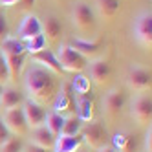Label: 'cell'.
Wrapping results in <instances>:
<instances>
[{
	"mask_svg": "<svg viewBox=\"0 0 152 152\" xmlns=\"http://www.w3.org/2000/svg\"><path fill=\"white\" fill-rule=\"evenodd\" d=\"M62 125H64V115H61L59 112H55V110H51V112H48L46 114V121H44V126L50 130V132L55 136V137H59L61 136V130H62Z\"/></svg>",
	"mask_w": 152,
	"mask_h": 152,
	"instance_id": "cell-25",
	"label": "cell"
},
{
	"mask_svg": "<svg viewBox=\"0 0 152 152\" xmlns=\"http://www.w3.org/2000/svg\"><path fill=\"white\" fill-rule=\"evenodd\" d=\"M57 59L61 62V66L64 72H72V73H81L88 68L90 61L84 59L79 51H75L70 44H61L57 50Z\"/></svg>",
	"mask_w": 152,
	"mask_h": 152,
	"instance_id": "cell-4",
	"label": "cell"
},
{
	"mask_svg": "<svg viewBox=\"0 0 152 152\" xmlns=\"http://www.w3.org/2000/svg\"><path fill=\"white\" fill-rule=\"evenodd\" d=\"M77 152H90V150H86V148H83V147H81V148H79Z\"/></svg>",
	"mask_w": 152,
	"mask_h": 152,
	"instance_id": "cell-38",
	"label": "cell"
},
{
	"mask_svg": "<svg viewBox=\"0 0 152 152\" xmlns=\"http://www.w3.org/2000/svg\"><path fill=\"white\" fill-rule=\"evenodd\" d=\"M0 51L4 57H15V55H24L26 53V42L20 40L18 37H6L0 40Z\"/></svg>",
	"mask_w": 152,
	"mask_h": 152,
	"instance_id": "cell-21",
	"label": "cell"
},
{
	"mask_svg": "<svg viewBox=\"0 0 152 152\" xmlns=\"http://www.w3.org/2000/svg\"><path fill=\"white\" fill-rule=\"evenodd\" d=\"M9 33V28H7V20H6V15L0 11V40H4L6 37H9L7 35Z\"/></svg>",
	"mask_w": 152,
	"mask_h": 152,
	"instance_id": "cell-31",
	"label": "cell"
},
{
	"mask_svg": "<svg viewBox=\"0 0 152 152\" xmlns=\"http://www.w3.org/2000/svg\"><path fill=\"white\" fill-rule=\"evenodd\" d=\"M125 103H126V95L121 88H112L110 92L106 94L104 97V104H103V110L106 114L108 119H115L121 115L123 108H125Z\"/></svg>",
	"mask_w": 152,
	"mask_h": 152,
	"instance_id": "cell-9",
	"label": "cell"
},
{
	"mask_svg": "<svg viewBox=\"0 0 152 152\" xmlns=\"http://www.w3.org/2000/svg\"><path fill=\"white\" fill-rule=\"evenodd\" d=\"M22 148H24L22 139L17 136H11L4 145H0V152H22Z\"/></svg>",
	"mask_w": 152,
	"mask_h": 152,
	"instance_id": "cell-29",
	"label": "cell"
},
{
	"mask_svg": "<svg viewBox=\"0 0 152 152\" xmlns=\"http://www.w3.org/2000/svg\"><path fill=\"white\" fill-rule=\"evenodd\" d=\"M126 84H128V88L132 90V92H136V94H147V92H150V84H152L150 70L134 64V66L128 70Z\"/></svg>",
	"mask_w": 152,
	"mask_h": 152,
	"instance_id": "cell-7",
	"label": "cell"
},
{
	"mask_svg": "<svg viewBox=\"0 0 152 152\" xmlns=\"http://www.w3.org/2000/svg\"><path fill=\"white\" fill-rule=\"evenodd\" d=\"M59 2H62V0H59Z\"/></svg>",
	"mask_w": 152,
	"mask_h": 152,
	"instance_id": "cell-40",
	"label": "cell"
},
{
	"mask_svg": "<svg viewBox=\"0 0 152 152\" xmlns=\"http://www.w3.org/2000/svg\"><path fill=\"white\" fill-rule=\"evenodd\" d=\"M31 59H33V62L35 64H40V66H44L46 70H50V72H53V73H62L64 70H62V66H61V62H59V59H57V55L53 53L51 50H42V51H39V53H35V55H31Z\"/></svg>",
	"mask_w": 152,
	"mask_h": 152,
	"instance_id": "cell-14",
	"label": "cell"
},
{
	"mask_svg": "<svg viewBox=\"0 0 152 152\" xmlns=\"http://www.w3.org/2000/svg\"><path fill=\"white\" fill-rule=\"evenodd\" d=\"M42 35L46 37L48 42H59L62 35V24L57 17L48 15L46 20L42 22Z\"/></svg>",
	"mask_w": 152,
	"mask_h": 152,
	"instance_id": "cell-20",
	"label": "cell"
},
{
	"mask_svg": "<svg viewBox=\"0 0 152 152\" xmlns=\"http://www.w3.org/2000/svg\"><path fill=\"white\" fill-rule=\"evenodd\" d=\"M95 152H117L112 145H108V147H103V148H99V150H95Z\"/></svg>",
	"mask_w": 152,
	"mask_h": 152,
	"instance_id": "cell-36",
	"label": "cell"
},
{
	"mask_svg": "<svg viewBox=\"0 0 152 152\" xmlns=\"http://www.w3.org/2000/svg\"><path fill=\"white\" fill-rule=\"evenodd\" d=\"M29 143H33L37 147H42V148H46V150H53V147H55V136H53L50 130L42 125V126H37L33 130H29Z\"/></svg>",
	"mask_w": 152,
	"mask_h": 152,
	"instance_id": "cell-15",
	"label": "cell"
},
{
	"mask_svg": "<svg viewBox=\"0 0 152 152\" xmlns=\"http://www.w3.org/2000/svg\"><path fill=\"white\" fill-rule=\"evenodd\" d=\"M83 121L77 117V114H70L64 117V125L61 130V136H79L83 130Z\"/></svg>",
	"mask_w": 152,
	"mask_h": 152,
	"instance_id": "cell-24",
	"label": "cell"
},
{
	"mask_svg": "<svg viewBox=\"0 0 152 152\" xmlns=\"http://www.w3.org/2000/svg\"><path fill=\"white\" fill-rule=\"evenodd\" d=\"M24 83H26V92L29 95V99L42 106L53 103L59 92V81L55 77V73L35 62L28 66Z\"/></svg>",
	"mask_w": 152,
	"mask_h": 152,
	"instance_id": "cell-1",
	"label": "cell"
},
{
	"mask_svg": "<svg viewBox=\"0 0 152 152\" xmlns=\"http://www.w3.org/2000/svg\"><path fill=\"white\" fill-rule=\"evenodd\" d=\"M2 121L7 126L9 134L17 136V137H22L29 132L28 123H26V117H24V110L22 106H17V108H9V110H4L2 114Z\"/></svg>",
	"mask_w": 152,
	"mask_h": 152,
	"instance_id": "cell-5",
	"label": "cell"
},
{
	"mask_svg": "<svg viewBox=\"0 0 152 152\" xmlns=\"http://www.w3.org/2000/svg\"><path fill=\"white\" fill-rule=\"evenodd\" d=\"M24 42H26V51L31 53V55H35V53H39L42 50H46V46H48V40H46V37L42 35V33L31 37V39H28Z\"/></svg>",
	"mask_w": 152,
	"mask_h": 152,
	"instance_id": "cell-27",
	"label": "cell"
},
{
	"mask_svg": "<svg viewBox=\"0 0 152 152\" xmlns=\"http://www.w3.org/2000/svg\"><path fill=\"white\" fill-rule=\"evenodd\" d=\"M42 33V22H40V18L37 15H24L22 18V22H20L18 26V39L20 40H28L31 37H35V35H40Z\"/></svg>",
	"mask_w": 152,
	"mask_h": 152,
	"instance_id": "cell-13",
	"label": "cell"
},
{
	"mask_svg": "<svg viewBox=\"0 0 152 152\" xmlns=\"http://www.w3.org/2000/svg\"><path fill=\"white\" fill-rule=\"evenodd\" d=\"M75 110H77V117L83 123L92 121L94 117V99L90 94L75 95Z\"/></svg>",
	"mask_w": 152,
	"mask_h": 152,
	"instance_id": "cell-19",
	"label": "cell"
},
{
	"mask_svg": "<svg viewBox=\"0 0 152 152\" xmlns=\"http://www.w3.org/2000/svg\"><path fill=\"white\" fill-rule=\"evenodd\" d=\"M147 139H145V148H147V152H150L152 150V147H150V137H152V132H150V126H148V130H147V136H145Z\"/></svg>",
	"mask_w": 152,
	"mask_h": 152,
	"instance_id": "cell-34",
	"label": "cell"
},
{
	"mask_svg": "<svg viewBox=\"0 0 152 152\" xmlns=\"http://www.w3.org/2000/svg\"><path fill=\"white\" fill-rule=\"evenodd\" d=\"M72 24L81 33V39H90L97 28V15L86 2H77L72 9Z\"/></svg>",
	"mask_w": 152,
	"mask_h": 152,
	"instance_id": "cell-2",
	"label": "cell"
},
{
	"mask_svg": "<svg viewBox=\"0 0 152 152\" xmlns=\"http://www.w3.org/2000/svg\"><path fill=\"white\" fill-rule=\"evenodd\" d=\"M134 35H136V40L145 50H150L152 46V13L150 11H143L137 15L134 22Z\"/></svg>",
	"mask_w": 152,
	"mask_h": 152,
	"instance_id": "cell-8",
	"label": "cell"
},
{
	"mask_svg": "<svg viewBox=\"0 0 152 152\" xmlns=\"http://www.w3.org/2000/svg\"><path fill=\"white\" fill-rule=\"evenodd\" d=\"M53 110L59 112L64 117H66V114H70V112L75 110V94L72 92L70 86L59 88L55 99H53Z\"/></svg>",
	"mask_w": 152,
	"mask_h": 152,
	"instance_id": "cell-12",
	"label": "cell"
},
{
	"mask_svg": "<svg viewBox=\"0 0 152 152\" xmlns=\"http://www.w3.org/2000/svg\"><path fill=\"white\" fill-rule=\"evenodd\" d=\"M88 66H90V77H92V81L95 84H104L108 79H110L112 68L104 59H95V61H92L88 64Z\"/></svg>",
	"mask_w": 152,
	"mask_h": 152,
	"instance_id": "cell-17",
	"label": "cell"
},
{
	"mask_svg": "<svg viewBox=\"0 0 152 152\" xmlns=\"http://www.w3.org/2000/svg\"><path fill=\"white\" fill-rule=\"evenodd\" d=\"M83 147V137L79 136H59L55 139L53 152H77Z\"/></svg>",
	"mask_w": 152,
	"mask_h": 152,
	"instance_id": "cell-22",
	"label": "cell"
},
{
	"mask_svg": "<svg viewBox=\"0 0 152 152\" xmlns=\"http://www.w3.org/2000/svg\"><path fill=\"white\" fill-rule=\"evenodd\" d=\"M22 152H50V150L42 148V147H37V145H33V143H29V145H26V147L22 148Z\"/></svg>",
	"mask_w": 152,
	"mask_h": 152,
	"instance_id": "cell-33",
	"label": "cell"
},
{
	"mask_svg": "<svg viewBox=\"0 0 152 152\" xmlns=\"http://www.w3.org/2000/svg\"><path fill=\"white\" fill-rule=\"evenodd\" d=\"M2 88H4V86H2V84H0V94H2Z\"/></svg>",
	"mask_w": 152,
	"mask_h": 152,
	"instance_id": "cell-39",
	"label": "cell"
},
{
	"mask_svg": "<svg viewBox=\"0 0 152 152\" xmlns=\"http://www.w3.org/2000/svg\"><path fill=\"white\" fill-rule=\"evenodd\" d=\"M18 2H22V0H0V4L6 6V7H13V6H17Z\"/></svg>",
	"mask_w": 152,
	"mask_h": 152,
	"instance_id": "cell-35",
	"label": "cell"
},
{
	"mask_svg": "<svg viewBox=\"0 0 152 152\" xmlns=\"http://www.w3.org/2000/svg\"><path fill=\"white\" fill-rule=\"evenodd\" d=\"M9 137H11V134H9L7 126H6V125H4V121H2V115H0V145H4Z\"/></svg>",
	"mask_w": 152,
	"mask_h": 152,
	"instance_id": "cell-32",
	"label": "cell"
},
{
	"mask_svg": "<svg viewBox=\"0 0 152 152\" xmlns=\"http://www.w3.org/2000/svg\"><path fill=\"white\" fill-rule=\"evenodd\" d=\"M7 62V72H9V81H17L20 72L24 68V55H15V57H6Z\"/></svg>",
	"mask_w": 152,
	"mask_h": 152,
	"instance_id": "cell-26",
	"label": "cell"
},
{
	"mask_svg": "<svg viewBox=\"0 0 152 152\" xmlns=\"http://www.w3.org/2000/svg\"><path fill=\"white\" fill-rule=\"evenodd\" d=\"M22 2H24V6H26V7H29L31 4H33V0H22Z\"/></svg>",
	"mask_w": 152,
	"mask_h": 152,
	"instance_id": "cell-37",
	"label": "cell"
},
{
	"mask_svg": "<svg viewBox=\"0 0 152 152\" xmlns=\"http://www.w3.org/2000/svg\"><path fill=\"white\" fill-rule=\"evenodd\" d=\"M110 145L117 152H132L134 147H136V139H134V136H130L126 132H117L110 139Z\"/></svg>",
	"mask_w": 152,
	"mask_h": 152,
	"instance_id": "cell-23",
	"label": "cell"
},
{
	"mask_svg": "<svg viewBox=\"0 0 152 152\" xmlns=\"http://www.w3.org/2000/svg\"><path fill=\"white\" fill-rule=\"evenodd\" d=\"M24 94H20L17 88L13 86H4L2 94H0V108L4 110H9V108H17V106H22L24 103Z\"/></svg>",
	"mask_w": 152,
	"mask_h": 152,
	"instance_id": "cell-16",
	"label": "cell"
},
{
	"mask_svg": "<svg viewBox=\"0 0 152 152\" xmlns=\"http://www.w3.org/2000/svg\"><path fill=\"white\" fill-rule=\"evenodd\" d=\"M130 115L136 119L137 125L150 126V121H152V99H150V94H137L136 95V99L132 101V106H130Z\"/></svg>",
	"mask_w": 152,
	"mask_h": 152,
	"instance_id": "cell-6",
	"label": "cell"
},
{
	"mask_svg": "<svg viewBox=\"0 0 152 152\" xmlns=\"http://www.w3.org/2000/svg\"><path fill=\"white\" fill-rule=\"evenodd\" d=\"M7 83H11V81H9V72H7V62H6L4 53L0 51V84L4 86Z\"/></svg>",
	"mask_w": 152,
	"mask_h": 152,
	"instance_id": "cell-30",
	"label": "cell"
},
{
	"mask_svg": "<svg viewBox=\"0 0 152 152\" xmlns=\"http://www.w3.org/2000/svg\"><path fill=\"white\" fill-rule=\"evenodd\" d=\"M121 9V0H95V15H99L103 20L110 22Z\"/></svg>",
	"mask_w": 152,
	"mask_h": 152,
	"instance_id": "cell-18",
	"label": "cell"
},
{
	"mask_svg": "<svg viewBox=\"0 0 152 152\" xmlns=\"http://www.w3.org/2000/svg\"><path fill=\"white\" fill-rule=\"evenodd\" d=\"M22 110H24V117H26V123H28V128L33 130L37 126H42L46 121V106H42L31 99H26L22 103Z\"/></svg>",
	"mask_w": 152,
	"mask_h": 152,
	"instance_id": "cell-10",
	"label": "cell"
},
{
	"mask_svg": "<svg viewBox=\"0 0 152 152\" xmlns=\"http://www.w3.org/2000/svg\"><path fill=\"white\" fill-rule=\"evenodd\" d=\"M75 51H79L84 59L88 61H95V59H101V53L104 44L101 40H90V39H75L72 44H70Z\"/></svg>",
	"mask_w": 152,
	"mask_h": 152,
	"instance_id": "cell-11",
	"label": "cell"
},
{
	"mask_svg": "<svg viewBox=\"0 0 152 152\" xmlns=\"http://www.w3.org/2000/svg\"><path fill=\"white\" fill-rule=\"evenodd\" d=\"M72 92H73L75 95L90 94V79H86L84 75H79V77L72 83Z\"/></svg>",
	"mask_w": 152,
	"mask_h": 152,
	"instance_id": "cell-28",
	"label": "cell"
},
{
	"mask_svg": "<svg viewBox=\"0 0 152 152\" xmlns=\"http://www.w3.org/2000/svg\"><path fill=\"white\" fill-rule=\"evenodd\" d=\"M81 137H83V143H86L88 148H92L94 152L110 145V134H108L106 126L97 121L84 123L81 130Z\"/></svg>",
	"mask_w": 152,
	"mask_h": 152,
	"instance_id": "cell-3",
	"label": "cell"
}]
</instances>
